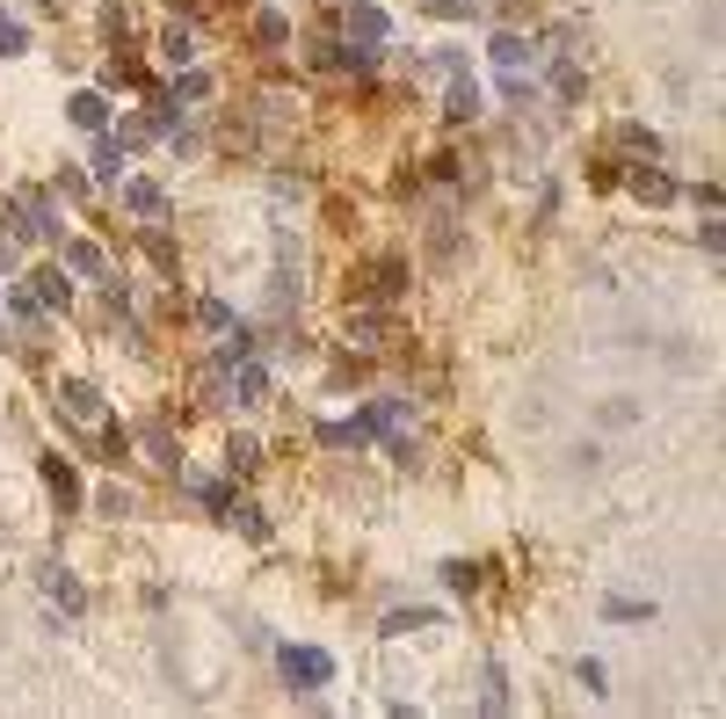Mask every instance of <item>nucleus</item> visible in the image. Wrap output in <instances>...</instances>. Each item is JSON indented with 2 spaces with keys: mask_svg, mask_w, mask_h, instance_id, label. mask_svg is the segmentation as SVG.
<instances>
[{
  "mask_svg": "<svg viewBox=\"0 0 726 719\" xmlns=\"http://www.w3.org/2000/svg\"><path fill=\"white\" fill-rule=\"evenodd\" d=\"M277 668H284V684H291V690H320V684L334 676V662H328L320 647H284Z\"/></svg>",
  "mask_w": 726,
  "mask_h": 719,
  "instance_id": "obj_1",
  "label": "nucleus"
},
{
  "mask_svg": "<svg viewBox=\"0 0 726 719\" xmlns=\"http://www.w3.org/2000/svg\"><path fill=\"white\" fill-rule=\"evenodd\" d=\"M15 233H22V240H52V233H58L52 204H44L36 190H22V196H15Z\"/></svg>",
  "mask_w": 726,
  "mask_h": 719,
  "instance_id": "obj_2",
  "label": "nucleus"
},
{
  "mask_svg": "<svg viewBox=\"0 0 726 719\" xmlns=\"http://www.w3.org/2000/svg\"><path fill=\"white\" fill-rule=\"evenodd\" d=\"M36 581H44V597H52L58 611H87V589H81V581H73L58 560H44V567H36Z\"/></svg>",
  "mask_w": 726,
  "mask_h": 719,
  "instance_id": "obj_3",
  "label": "nucleus"
},
{
  "mask_svg": "<svg viewBox=\"0 0 726 719\" xmlns=\"http://www.w3.org/2000/svg\"><path fill=\"white\" fill-rule=\"evenodd\" d=\"M58 393H66V415H73V421H95V429H103V421H109L103 393L87 386V378H73V386H58Z\"/></svg>",
  "mask_w": 726,
  "mask_h": 719,
  "instance_id": "obj_4",
  "label": "nucleus"
},
{
  "mask_svg": "<svg viewBox=\"0 0 726 719\" xmlns=\"http://www.w3.org/2000/svg\"><path fill=\"white\" fill-rule=\"evenodd\" d=\"M334 22H342L349 36H363V44H385V15H378V8H342Z\"/></svg>",
  "mask_w": 726,
  "mask_h": 719,
  "instance_id": "obj_5",
  "label": "nucleus"
},
{
  "mask_svg": "<svg viewBox=\"0 0 726 719\" xmlns=\"http://www.w3.org/2000/svg\"><path fill=\"white\" fill-rule=\"evenodd\" d=\"M30 277H36V305H52V313H66V305H73V283L58 277V269H30Z\"/></svg>",
  "mask_w": 726,
  "mask_h": 719,
  "instance_id": "obj_6",
  "label": "nucleus"
},
{
  "mask_svg": "<svg viewBox=\"0 0 726 719\" xmlns=\"http://www.w3.org/2000/svg\"><path fill=\"white\" fill-rule=\"evenodd\" d=\"M44 487L58 494V509H81V480H73L66 465H58V458H44Z\"/></svg>",
  "mask_w": 726,
  "mask_h": 719,
  "instance_id": "obj_7",
  "label": "nucleus"
},
{
  "mask_svg": "<svg viewBox=\"0 0 726 719\" xmlns=\"http://www.w3.org/2000/svg\"><path fill=\"white\" fill-rule=\"evenodd\" d=\"M66 117L81 124V131H103V124H109V103H103V95H73V103H66Z\"/></svg>",
  "mask_w": 726,
  "mask_h": 719,
  "instance_id": "obj_8",
  "label": "nucleus"
},
{
  "mask_svg": "<svg viewBox=\"0 0 726 719\" xmlns=\"http://www.w3.org/2000/svg\"><path fill=\"white\" fill-rule=\"evenodd\" d=\"M261 393H269V371H261V364H241V371H233V400H241V407H255Z\"/></svg>",
  "mask_w": 726,
  "mask_h": 719,
  "instance_id": "obj_9",
  "label": "nucleus"
},
{
  "mask_svg": "<svg viewBox=\"0 0 726 719\" xmlns=\"http://www.w3.org/2000/svg\"><path fill=\"white\" fill-rule=\"evenodd\" d=\"M632 196H640V204H669L675 182H669V175H654V168H640V175H632Z\"/></svg>",
  "mask_w": 726,
  "mask_h": 719,
  "instance_id": "obj_10",
  "label": "nucleus"
},
{
  "mask_svg": "<svg viewBox=\"0 0 726 719\" xmlns=\"http://www.w3.org/2000/svg\"><path fill=\"white\" fill-rule=\"evenodd\" d=\"M363 291L393 299V291H399V262H371V269H363Z\"/></svg>",
  "mask_w": 726,
  "mask_h": 719,
  "instance_id": "obj_11",
  "label": "nucleus"
},
{
  "mask_svg": "<svg viewBox=\"0 0 726 719\" xmlns=\"http://www.w3.org/2000/svg\"><path fill=\"white\" fill-rule=\"evenodd\" d=\"M472 109H480V95H472V81L458 73V81H450V117H472Z\"/></svg>",
  "mask_w": 726,
  "mask_h": 719,
  "instance_id": "obj_12",
  "label": "nucleus"
},
{
  "mask_svg": "<svg viewBox=\"0 0 726 719\" xmlns=\"http://www.w3.org/2000/svg\"><path fill=\"white\" fill-rule=\"evenodd\" d=\"M131 211H146V218H160L168 204H160V190H153V182H131Z\"/></svg>",
  "mask_w": 726,
  "mask_h": 719,
  "instance_id": "obj_13",
  "label": "nucleus"
},
{
  "mask_svg": "<svg viewBox=\"0 0 726 719\" xmlns=\"http://www.w3.org/2000/svg\"><path fill=\"white\" fill-rule=\"evenodd\" d=\"M66 255H73V269H87V277H103V247H87V240H73V247H66Z\"/></svg>",
  "mask_w": 726,
  "mask_h": 719,
  "instance_id": "obj_14",
  "label": "nucleus"
},
{
  "mask_svg": "<svg viewBox=\"0 0 726 719\" xmlns=\"http://www.w3.org/2000/svg\"><path fill=\"white\" fill-rule=\"evenodd\" d=\"M618 146H632V153H661L654 131H640V124H618Z\"/></svg>",
  "mask_w": 726,
  "mask_h": 719,
  "instance_id": "obj_15",
  "label": "nucleus"
},
{
  "mask_svg": "<svg viewBox=\"0 0 726 719\" xmlns=\"http://www.w3.org/2000/svg\"><path fill=\"white\" fill-rule=\"evenodd\" d=\"M349 342H356V350H378V342H385V320H356V328H349Z\"/></svg>",
  "mask_w": 726,
  "mask_h": 719,
  "instance_id": "obj_16",
  "label": "nucleus"
},
{
  "mask_svg": "<svg viewBox=\"0 0 726 719\" xmlns=\"http://www.w3.org/2000/svg\"><path fill=\"white\" fill-rule=\"evenodd\" d=\"M0 52H22V30H15L8 15H0Z\"/></svg>",
  "mask_w": 726,
  "mask_h": 719,
  "instance_id": "obj_17",
  "label": "nucleus"
}]
</instances>
